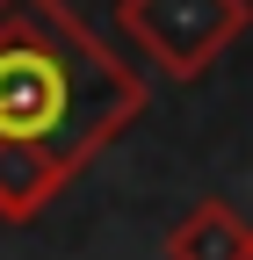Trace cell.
I'll return each instance as SVG.
<instances>
[{"label": "cell", "instance_id": "6da1fadb", "mask_svg": "<svg viewBox=\"0 0 253 260\" xmlns=\"http://www.w3.org/2000/svg\"><path fill=\"white\" fill-rule=\"evenodd\" d=\"M145 116V80L66 0H0V224H29Z\"/></svg>", "mask_w": 253, "mask_h": 260}, {"label": "cell", "instance_id": "7a4b0ae2", "mask_svg": "<svg viewBox=\"0 0 253 260\" xmlns=\"http://www.w3.org/2000/svg\"><path fill=\"white\" fill-rule=\"evenodd\" d=\"M116 29L152 58V73L203 80L239 29H253V0H116Z\"/></svg>", "mask_w": 253, "mask_h": 260}, {"label": "cell", "instance_id": "3957f363", "mask_svg": "<svg viewBox=\"0 0 253 260\" xmlns=\"http://www.w3.org/2000/svg\"><path fill=\"white\" fill-rule=\"evenodd\" d=\"M167 260H253V224L225 203V195H203V203L167 232Z\"/></svg>", "mask_w": 253, "mask_h": 260}]
</instances>
